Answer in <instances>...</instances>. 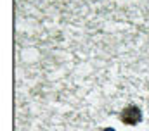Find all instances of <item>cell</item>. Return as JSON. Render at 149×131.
<instances>
[{"instance_id": "obj_1", "label": "cell", "mask_w": 149, "mask_h": 131, "mask_svg": "<svg viewBox=\"0 0 149 131\" xmlns=\"http://www.w3.org/2000/svg\"><path fill=\"white\" fill-rule=\"evenodd\" d=\"M141 119H142V112L135 105H127L120 112V121L123 124H127V126H135V124L141 123Z\"/></svg>"}, {"instance_id": "obj_2", "label": "cell", "mask_w": 149, "mask_h": 131, "mask_svg": "<svg viewBox=\"0 0 149 131\" xmlns=\"http://www.w3.org/2000/svg\"><path fill=\"white\" fill-rule=\"evenodd\" d=\"M104 131H114V130H113V128H106Z\"/></svg>"}]
</instances>
